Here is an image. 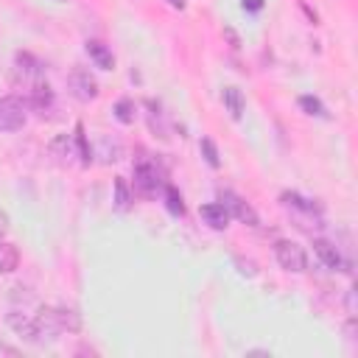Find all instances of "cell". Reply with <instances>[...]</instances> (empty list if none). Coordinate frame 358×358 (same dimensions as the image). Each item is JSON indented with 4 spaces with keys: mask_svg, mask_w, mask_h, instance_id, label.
<instances>
[{
    "mask_svg": "<svg viewBox=\"0 0 358 358\" xmlns=\"http://www.w3.org/2000/svg\"><path fill=\"white\" fill-rule=\"evenodd\" d=\"M6 324H8L17 336H22L25 341H34V344H36V322H34V313H31L28 308H11V310L6 313Z\"/></svg>",
    "mask_w": 358,
    "mask_h": 358,
    "instance_id": "obj_6",
    "label": "cell"
},
{
    "mask_svg": "<svg viewBox=\"0 0 358 358\" xmlns=\"http://www.w3.org/2000/svg\"><path fill=\"white\" fill-rule=\"evenodd\" d=\"M59 319H62V330L76 333L81 327V319H78V313L73 308H59Z\"/></svg>",
    "mask_w": 358,
    "mask_h": 358,
    "instance_id": "obj_22",
    "label": "cell"
},
{
    "mask_svg": "<svg viewBox=\"0 0 358 358\" xmlns=\"http://www.w3.org/2000/svg\"><path fill=\"white\" fill-rule=\"evenodd\" d=\"M165 3H168V6H171V8H179V11H182V8H185V0H165Z\"/></svg>",
    "mask_w": 358,
    "mask_h": 358,
    "instance_id": "obj_27",
    "label": "cell"
},
{
    "mask_svg": "<svg viewBox=\"0 0 358 358\" xmlns=\"http://www.w3.org/2000/svg\"><path fill=\"white\" fill-rule=\"evenodd\" d=\"M274 257H277L280 268H285V271H291V274L308 271V255H305V249H302L299 243H294V241H277V243H274Z\"/></svg>",
    "mask_w": 358,
    "mask_h": 358,
    "instance_id": "obj_2",
    "label": "cell"
},
{
    "mask_svg": "<svg viewBox=\"0 0 358 358\" xmlns=\"http://www.w3.org/2000/svg\"><path fill=\"white\" fill-rule=\"evenodd\" d=\"M313 252H316V257L322 260V266H327V268H333V271H344V257H341V252H338L336 243H330V241H324V238H316V241H313Z\"/></svg>",
    "mask_w": 358,
    "mask_h": 358,
    "instance_id": "obj_8",
    "label": "cell"
},
{
    "mask_svg": "<svg viewBox=\"0 0 358 358\" xmlns=\"http://www.w3.org/2000/svg\"><path fill=\"white\" fill-rule=\"evenodd\" d=\"M17 266H20V252H17V246L0 238V274L14 271Z\"/></svg>",
    "mask_w": 358,
    "mask_h": 358,
    "instance_id": "obj_13",
    "label": "cell"
},
{
    "mask_svg": "<svg viewBox=\"0 0 358 358\" xmlns=\"http://www.w3.org/2000/svg\"><path fill=\"white\" fill-rule=\"evenodd\" d=\"M159 185H162L159 168H157L154 162H148V159H140V162L134 165V187H137L143 196H154V193L159 190Z\"/></svg>",
    "mask_w": 358,
    "mask_h": 358,
    "instance_id": "obj_5",
    "label": "cell"
},
{
    "mask_svg": "<svg viewBox=\"0 0 358 358\" xmlns=\"http://www.w3.org/2000/svg\"><path fill=\"white\" fill-rule=\"evenodd\" d=\"M92 157H101V162H117L120 157H123V145H120V140L117 137H112V134H101L98 140H95V148H92Z\"/></svg>",
    "mask_w": 358,
    "mask_h": 358,
    "instance_id": "obj_9",
    "label": "cell"
},
{
    "mask_svg": "<svg viewBox=\"0 0 358 358\" xmlns=\"http://www.w3.org/2000/svg\"><path fill=\"white\" fill-rule=\"evenodd\" d=\"M263 8V0H243V11H260Z\"/></svg>",
    "mask_w": 358,
    "mask_h": 358,
    "instance_id": "obj_24",
    "label": "cell"
},
{
    "mask_svg": "<svg viewBox=\"0 0 358 358\" xmlns=\"http://www.w3.org/2000/svg\"><path fill=\"white\" fill-rule=\"evenodd\" d=\"M67 87H70V92H73V98L76 101H81V103H90V101H95L98 98V81H95V76L87 70V67H73L70 70V76H67Z\"/></svg>",
    "mask_w": 358,
    "mask_h": 358,
    "instance_id": "obj_3",
    "label": "cell"
},
{
    "mask_svg": "<svg viewBox=\"0 0 358 358\" xmlns=\"http://www.w3.org/2000/svg\"><path fill=\"white\" fill-rule=\"evenodd\" d=\"M199 148H201V157H204V162H207L210 168H218V165H221V157H218V148H215V143H213L210 137H201V143H199Z\"/></svg>",
    "mask_w": 358,
    "mask_h": 358,
    "instance_id": "obj_19",
    "label": "cell"
},
{
    "mask_svg": "<svg viewBox=\"0 0 358 358\" xmlns=\"http://www.w3.org/2000/svg\"><path fill=\"white\" fill-rule=\"evenodd\" d=\"M115 117H117L123 126L134 123V117H137V106H134V101H131V98H120V101L115 103Z\"/></svg>",
    "mask_w": 358,
    "mask_h": 358,
    "instance_id": "obj_16",
    "label": "cell"
},
{
    "mask_svg": "<svg viewBox=\"0 0 358 358\" xmlns=\"http://www.w3.org/2000/svg\"><path fill=\"white\" fill-rule=\"evenodd\" d=\"M14 76H17L22 84L34 87V84H39V81H42L45 70H42V62H39V59H34L31 53H17V56H14Z\"/></svg>",
    "mask_w": 358,
    "mask_h": 358,
    "instance_id": "obj_7",
    "label": "cell"
},
{
    "mask_svg": "<svg viewBox=\"0 0 358 358\" xmlns=\"http://www.w3.org/2000/svg\"><path fill=\"white\" fill-rule=\"evenodd\" d=\"M76 145H78L81 165H90V162H92V145L87 143V134H84V126H81V123L76 126Z\"/></svg>",
    "mask_w": 358,
    "mask_h": 358,
    "instance_id": "obj_18",
    "label": "cell"
},
{
    "mask_svg": "<svg viewBox=\"0 0 358 358\" xmlns=\"http://www.w3.org/2000/svg\"><path fill=\"white\" fill-rule=\"evenodd\" d=\"M50 101H53V92H50V87H48L45 81H39V84L31 87V103H34L36 109H48Z\"/></svg>",
    "mask_w": 358,
    "mask_h": 358,
    "instance_id": "obj_15",
    "label": "cell"
},
{
    "mask_svg": "<svg viewBox=\"0 0 358 358\" xmlns=\"http://www.w3.org/2000/svg\"><path fill=\"white\" fill-rule=\"evenodd\" d=\"M28 120V103L17 95L0 98V131H20Z\"/></svg>",
    "mask_w": 358,
    "mask_h": 358,
    "instance_id": "obj_1",
    "label": "cell"
},
{
    "mask_svg": "<svg viewBox=\"0 0 358 358\" xmlns=\"http://www.w3.org/2000/svg\"><path fill=\"white\" fill-rule=\"evenodd\" d=\"M165 207L171 215H185V201H182V193L173 187V185H165Z\"/></svg>",
    "mask_w": 358,
    "mask_h": 358,
    "instance_id": "obj_17",
    "label": "cell"
},
{
    "mask_svg": "<svg viewBox=\"0 0 358 358\" xmlns=\"http://www.w3.org/2000/svg\"><path fill=\"white\" fill-rule=\"evenodd\" d=\"M59 3H62V0H59Z\"/></svg>",
    "mask_w": 358,
    "mask_h": 358,
    "instance_id": "obj_28",
    "label": "cell"
},
{
    "mask_svg": "<svg viewBox=\"0 0 358 358\" xmlns=\"http://www.w3.org/2000/svg\"><path fill=\"white\" fill-rule=\"evenodd\" d=\"M50 154H53V157H59L62 162H64V157L70 159V137H67V134L56 137V140L50 143Z\"/></svg>",
    "mask_w": 358,
    "mask_h": 358,
    "instance_id": "obj_23",
    "label": "cell"
},
{
    "mask_svg": "<svg viewBox=\"0 0 358 358\" xmlns=\"http://www.w3.org/2000/svg\"><path fill=\"white\" fill-rule=\"evenodd\" d=\"M218 201L227 207L229 218L235 215L238 221H243V224H249V227H257V224H260V218H257V213L252 210V204L243 201L238 193H232V190H221V193H218Z\"/></svg>",
    "mask_w": 358,
    "mask_h": 358,
    "instance_id": "obj_4",
    "label": "cell"
},
{
    "mask_svg": "<svg viewBox=\"0 0 358 358\" xmlns=\"http://www.w3.org/2000/svg\"><path fill=\"white\" fill-rule=\"evenodd\" d=\"M6 232H8V215H6L3 210H0V238H3Z\"/></svg>",
    "mask_w": 358,
    "mask_h": 358,
    "instance_id": "obj_25",
    "label": "cell"
},
{
    "mask_svg": "<svg viewBox=\"0 0 358 358\" xmlns=\"http://www.w3.org/2000/svg\"><path fill=\"white\" fill-rule=\"evenodd\" d=\"M224 34H227V39L232 42V48H238V36H235V31H232V28H224Z\"/></svg>",
    "mask_w": 358,
    "mask_h": 358,
    "instance_id": "obj_26",
    "label": "cell"
},
{
    "mask_svg": "<svg viewBox=\"0 0 358 358\" xmlns=\"http://www.w3.org/2000/svg\"><path fill=\"white\" fill-rule=\"evenodd\" d=\"M87 53H90V59L95 62V67H101V70H112V67H115V56H112V50H109L103 42L90 39V42H87Z\"/></svg>",
    "mask_w": 358,
    "mask_h": 358,
    "instance_id": "obj_11",
    "label": "cell"
},
{
    "mask_svg": "<svg viewBox=\"0 0 358 358\" xmlns=\"http://www.w3.org/2000/svg\"><path fill=\"white\" fill-rule=\"evenodd\" d=\"M201 218H204V224H210L213 229H227L229 227V213H227V207L221 204V201H210V204H201Z\"/></svg>",
    "mask_w": 358,
    "mask_h": 358,
    "instance_id": "obj_10",
    "label": "cell"
},
{
    "mask_svg": "<svg viewBox=\"0 0 358 358\" xmlns=\"http://www.w3.org/2000/svg\"><path fill=\"white\" fill-rule=\"evenodd\" d=\"M299 106L305 109V115H316V117H324L327 115L324 103L319 98H313V95H299Z\"/></svg>",
    "mask_w": 358,
    "mask_h": 358,
    "instance_id": "obj_20",
    "label": "cell"
},
{
    "mask_svg": "<svg viewBox=\"0 0 358 358\" xmlns=\"http://www.w3.org/2000/svg\"><path fill=\"white\" fill-rule=\"evenodd\" d=\"M115 207L120 210V213H126L129 207H131V190H129V182L123 179V176H117L115 179Z\"/></svg>",
    "mask_w": 358,
    "mask_h": 358,
    "instance_id": "obj_14",
    "label": "cell"
},
{
    "mask_svg": "<svg viewBox=\"0 0 358 358\" xmlns=\"http://www.w3.org/2000/svg\"><path fill=\"white\" fill-rule=\"evenodd\" d=\"M221 98H224V106H227V112L238 120L241 115H243V109H246V101H243V92L238 90V87H224V92H221Z\"/></svg>",
    "mask_w": 358,
    "mask_h": 358,
    "instance_id": "obj_12",
    "label": "cell"
},
{
    "mask_svg": "<svg viewBox=\"0 0 358 358\" xmlns=\"http://www.w3.org/2000/svg\"><path fill=\"white\" fill-rule=\"evenodd\" d=\"M282 201H285L288 207L302 210V213H316V210H319L313 201H308V199H302V196H296V193H282Z\"/></svg>",
    "mask_w": 358,
    "mask_h": 358,
    "instance_id": "obj_21",
    "label": "cell"
}]
</instances>
